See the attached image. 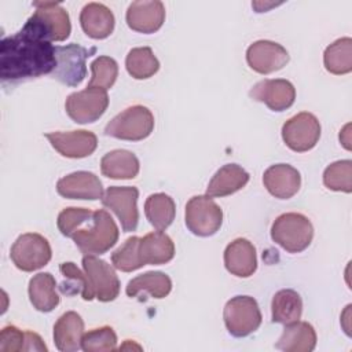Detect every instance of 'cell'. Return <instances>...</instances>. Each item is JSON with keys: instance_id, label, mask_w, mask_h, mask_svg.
Listing matches in <instances>:
<instances>
[{"instance_id": "6da1fadb", "label": "cell", "mask_w": 352, "mask_h": 352, "mask_svg": "<svg viewBox=\"0 0 352 352\" xmlns=\"http://www.w3.org/2000/svg\"><path fill=\"white\" fill-rule=\"evenodd\" d=\"M55 66V47L32 18L19 32L1 40L0 77L3 81L52 74Z\"/></svg>"}, {"instance_id": "7a4b0ae2", "label": "cell", "mask_w": 352, "mask_h": 352, "mask_svg": "<svg viewBox=\"0 0 352 352\" xmlns=\"http://www.w3.org/2000/svg\"><path fill=\"white\" fill-rule=\"evenodd\" d=\"M118 227L113 217L103 209L94 212L91 227L78 228L72 234L76 246L84 254H103L118 241Z\"/></svg>"}, {"instance_id": "3957f363", "label": "cell", "mask_w": 352, "mask_h": 352, "mask_svg": "<svg viewBox=\"0 0 352 352\" xmlns=\"http://www.w3.org/2000/svg\"><path fill=\"white\" fill-rule=\"evenodd\" d=\"M271 238L289 253L305 250L314 238V227L301 213H283L275 219L271 227Z\"/></svg>"}, {"instance_id": "277c9868", "label": "cell", "mask_w": 352, "mask_h": 352, "mask_svg": "<svg viewBox=\"0 0 352 352\" xmlns=\"http://www.w3.org/2000/svg\"><path fill=\"white\" fill-rule=\"evenodd\" d=\"M154 129L153 113L142 104H135L117 114L104 126V135L121 140H143Z\"/></svg>"}, {"instance_id": "5b68a950", "label": "cell", "mask_w": 352, "mask_h": 352, "mask_svg": "<svg viewBox=\"0 0 352 352\" xmlns=\"http://www.w3.org/2000/svg\"><path fill=\"white\" fill-rule=\"evenodd\" d=\"M224 324L234 337H246L261 324V312L257 301L250 296H235L227 301L223 311Z\"/></svg>"}, {"instance_id": "8992f818", "label": "cell", "mask_w": 352, "mask_h": 352, "mask_svg": "<svg viewBox=\"0 0 352 352\" xmlns=\"http://www.w3.org/2000/svg\"><path fill=\"white\" fill-rule=\"evenodd\" d=\"M51 256L52 250L50 242L36 232L19 235L10 250V257L15 267L25 272L43 268L50 263Z\"/></svg>"}, {"instance_id": "52a82bcc", "label": "cell", "mask_w": 352, "mask_h": 352, "mask_svg": "<svg viewBox=\"0 0 352 352\" xmlns=\"http://www.w3.org/2000/svg\"><path fill=\"white\" fill-rule=\"evenodd\" d=\"M186 226L198 236L216 234L223 224V210L209 195H195L186 204Z\"/></svg>"}, {"instance_id": "ba28073f", "label": "cell", "mask_w": 352, "mask_h": 352, "mask_svg": "<svg viewBox=\"0 0 352 352\" xmlns=\"http://www.w3.org/2000/svg\"><path fill=\"white\" fill-rule=\"evenodd\" d=\"M109 106V95L103 88L87 87L66 98L65 109L77 124H88L99 120Z\"/></svg>"}, {"instance_id": "9c48e42d", "label": "cell", "mask_w": 352, "mask_h": 352, "mask_svg": "<svg viewBox=\"0 0 352 352\" xmlns=\"http://www.w3.org/2000/svg\"><path fill=\"white\" fill-rule=\"evenodd\" d=\"M92 52L95 48L88 51L76 43L55 47L56 66L51 76L65 85L77 87L87 76L85 60Z\"/></svg>"}, {"instance_id": "30bf717a", "label": "cell", "mask_w": 352, "mask_h": 352, "mask_svg": "<svg viewBox=\"0 0 352 352\" xmlns=\"http://www.w3.org/2000/svg\"><path fill=\"white\" fill-rule=\"evenodd\" d=\"M82 270L88 278L94 298L109 302L118 297L120 280L110 264L98 258L95 254H85L82 257Z\"/></svg>"}, {"instance_id": "8fae6325", "label": "cell", "mask_w": 352, "mask_h": 352, "mask_svg": "<svg viewBox=\"0 0 352 352\" xmlns=\"http://www.w3.org/2000/svg\"><path fill=\"white\" fill-rule=\"evenodd\" d=\"M319 138L320 124L318 118L308 111L293 116L282 126V139L285 144L296 153H304L314 148Z\"/></svg>"}, {"instance_id": "7c38bea8", "label": "cell", "mask_w": 352, "mask_h": 352, "mask_svg": "<svg viewBox=\"0 0 352 352\" xmlns=\"http://www.w3.org/2000/svg\"><path fill=\"white\" fill-rule=\"evenodd\" d=\"M138 198L139 190L136 187H120L111 186L109 187L103 197V206L109 208L118 217L121 227L125 232L135 231L139 223V210H138Z\"/></svg>"}, {"instance_id": "4fadbf2b", "label": "cell", "mask_w": 352, "mask_h": 352, "mask_svg": "<svg viewBox=\"0 0 352 352\" xmlns=\"http://www.w3.org/2000/svg\"><path fill=\"white\" fill-rule=\"evenodd\" d=\"M33 6L36 11L30 18L37 22L50 41H63L70 36V18L59 3L36 1Z\"/></svg>"}, {"instance_id": "5bb4252c", "label": "cell", "mask_w": 352, "mask_h": 352, "mask_svg": "<svg viewBox=\"0 0 352 352\" xmlns=\"http://www.w3.org/2000/svg\"><path fill=\"white\" fill-rule=\"evenodd\" d=\"M246 60L252 70L260 74H270L286 66L289 62V52L275 41L258 40L249 45Z\"/></svg>"}, {"instance_id": "9a60e30c", "label": "cell", "mask_w": 352, "mask_h": 352, "mask_svg": "<svg viewBox=\"0 0 352 352\" xmlns=\"http://www.w3.org/2000/svg\"><path fill=\"white\" fill-rule=\"evenodd\" d=\"M249 95L272 111H283L294 103L296 89L290 81L283 78L261 80L252 87Z\"/></svg>"}, {"instance_id": "2e32d148", "label": "cell", "mask_w": 352, "mask_h": 352, "mask_svg": "<svg viewBox=\"0 0 352 352\" xmlns=\"http://www.w3.org/2000/svg\"><path fill=\"white\" fill-rule=\"evenodd\" d=\"M51 146L63 157L84 158L91 155L98 146L94 132L78 129L70 132H50L45 135Z\"/></svg>"}, {"instance_id": "e0dca14e", "label": "cell", "mask_w": 352, "mask_h": 352, "mask_svg": "<svg viewBox=\"0 0 352 352\" xmlns=\"http://www.w3.org/2000/svg\"><path fill=\"white\" fill-rule=\"evenodd\" d=\"M56 191L69 199L96 201L103 197V187L99 177L92 172H73L56 183Z\"/></svg>"}, {"instance_id": "ac0fdd59", "label": "cell", "mask_w": 352, "mask_h": 352, "mask_svg": "<svg viewBox=\"0 0 352 352\" xmlns=\"http://www.w3.org/2000/svg\"><path fill=\"white\" fill-rule=\"evenodd\" d=\"M128 26L139 33L150 34L157 32L165 21V6L162 1H133L126 10Z\"/></svg>"}, {"instance_id": "d6986e66", "label": "cell", "mask_w": 352, "mask_h": 352, "mask_svg": "<svg viewBox=\"0 0 352 352\" xmlns=\"http://www.w3.org/2000/svg\"><path fill=\"white\" fill-rule=\"evenodd\" d=\"M263 183L272 197L289 199L300 190L301 176L300 172L289 164H275L264 172Z\"/></svg>"}, {"instance_id": "ffe728a7", "label": "cell", "mask_w": 352, "mask_h": 352, "mask_svg": "<svg viewBox=\"0 0 352 352\" xmlns=\"http://www.w3.org/2000/svg\"><path fill=\"white\" fill-rule=\"evenodd\" d=\"M224 265L227 271L238 278H248L257 268L256 248L245 238H236L224 250Z\"/></svg>"}, {"instance_id": "44dd1931", "label": "cell", "mask_w": 352, "mask_h": 352, "mask_svg": "<svg viewBox=\"0 0 352 352\" xmlns=\"http://www.w3.org/2000/svg\"><path fill=\"white\" fill-rule=\"evenodd\" d=\"M114 15L102 3H88L80 12V25L87 36L95 40L109 37L114 30Z\"/></svg>"}, {"instance_id": "7402d4cb", "label": "cell", "mask_w": 352, "mask_h": 352, "mask_svg": "<svg viewBox=\"0 0 352 352\" xmlns=\"http://www.w3.org/2000/svg\"><path fill=\"white\" fill-rule=\"evenodd\" d=\"M82 336L84 320L74 311L65 312L54 324V342L62 352L78 351L81 348Z\"/></svg>"}, {"instance_id": "603a6c76", "label": "cell", "mask_w": 352, "mask_h": 352, "mask_svg": "<svg viewBox=\"0 0 352 352\" xmlns=\"http://www.w3.org/2000/svg\"><path fill=\"white\" fill-rule=\"evenodd\" d=\"M249 182V173L236 164H227L221 166L210 179L206 195L227 197L242 190Z\"/></svg>"}, {"instance_id": "cb8c5ba5", "label": "cell", "mask_w": 352, "mask_h": 352, "mask_svg": "<svg viewBox=\"0 0 352 352\" xmlns=\"http://www.w3.org/2000/svg\"><path fill=\"white\" fill-rule=\"evenodd\" d=\"M275 348L285 352H311L316 346V333L308 322H293L285 324Z\"/></svg>"}, {"instance_id": "d4e9b609", "label": "cell", "mask_w": 352, "mask_h": 352, "mask_svg": "<svg viewBox=\"0 0 352 352\" xmlns=\"http://www.w3.org/2000/svg\"><path fill=\"white\" fill-rule=\"evenodd\" d=\"M139 254L143 264H166L175 256V243L162 231H154L139 241Z\"/></svg>"}, {"instance_id": "484cf974", "label": "cell", "mask_w": 352, "mask_h": 352, "mask_svg": "<svg viewBox=\"0 0 352 352\" xmlns=\"http://www.w3.org/2000/svg\"><path fill=\"white\" fill-rule=\"evenodd\" d=\"M140 164L138 157L128 150H113L100 160V170L103 176L110 179H133L138 176Z\"/></svg>"}, {"instance_id": "4316f807", "label": "cell", "mask_w": 352, "mask_h": 352, "mask_svg": "<svg viewBox=\"0 0 352 352\" xmlns=\"http://www.w3.org/2000/svg\"><path fill=\"white\" fill-rule=\"evenodd\" d=\"M29 298L40 312H51L59 304L56 280L50 272H40L29 280Z\"/></svg>"}, {"instance_id": "83f0119b", "label": "cell", "mask_w": 352, "mask_h": 352, "mask_svg": "<svg viewBox=\"0 0 352 352\" xmlns=\"http://www.w3.org/2000/svg\"><path fill=\"white\" fill-rule=\"evenodd\" d=\"M172 290L170 278L160 271H150L135 276L126 285L125 293L128 297H136L142 293H147L154 298H164Z\"/></svg>"}, {"instance_id": "f1b7e54d", "label": "cell", "mask_w": 352, "mask_h": 352, "mask_svg": "<svg viewBox=\"0 0 352 352\" xmlns=\"http://www.w3.org/2000/svg\"><path fill=\"white\" fill-rule=\"evenodd\" d=\"M271 312L274 323L289 324L297 322L302 314V300L296 290L282 289L272 297Z\"/></svg>"}, {"instance_id": "f546056e", "label": "cell", "mask_w": 352, "mask_h": 352, "mask_svg": "<svg viewBox=\"0 0 352 352\" xmlns=\"http://www.w3.org/2000/svg\"><path fill=\"white\" fill-rule=\"evenodd\" d=\"M144 213L148 223L154 228L164 231L172 224L175 219L176 205L175 201L164 192L151 194L144 202Z\"/></svg>"}, {"instance_id": "4dcf8cb0", "label": "cell", "mask_w": 352, "mask_h": 352, "mask_svg": "<svg viewBox=\"0 0 352 352\" xmlns=\"http://www.w3.org/2000/svg\"><path fill=\"white\" fill-rule=\"evenodd\" d=\"M323 63L331 74H346L352 70V38L342 37L331 43L323 54Z\"/></svg>"}, {"instance_id": "1f68e13d", "label": "cell", "mask_w": 352, "mask_h": 352, "mask_svg": "<svg viewBox=\"0 0 352 352\" xmlns=\"http://www.w3.org/2000/svg\"><path fill=\"white\" fill-rule=\"evenodd\" d=\"M126 72L136 80H146L160 69V62L150 47L132 48L125 58Z\"/></svg>"}, {"instance_id": "d6a6232c", "label": "cell", "mask_w": 352, "mask_h": 352, "mask_svg": "<svg viewBox=\"0 0 352 352\" xmlns=\"http://www.w3.org/2000/svg\"><path fill=\"white\" fill-rule=\"evenodd\" d=\"M323 183L333 191H352V161L342 160L330 164L323 172Z\"/></svg>"}, {"instance_id": "836d02e7", "label": "cell", "mask_w": 352, "mask_h": 352, "mask_svg": "<svg viewBox=\"0 0 352 352\" xmlns=\"http://www.w3.org/2000/svg\"><path fill=\"white\" fill-rule=\"evenodd\" d=\"M139 236H131L113 252L111 263L114 268L122 272H132L144 265L139 254Z\"/></svg>"}, {"instance_id": "e575fe53", "label": "cell", "mask_w": 352, "mask_h": 352, "mask_svg": "<svg viewBox=\"0 0 352 352\" xmlns=\"http://www.w3.org/2000/svg\"><path fill=\"white\" fill-rule=\"evenodd\" d=\"M92 77L88 82V87L109 89L114 85L118 76V65L110 56H98L91 63Z\"/></svg>"}, {"instance_id": "d590c367", "label": "cell", "mask_w": 352, "mask_h": 352, "mask_svg": "<svg viewBox=\"0 0 352 352\" xmlns=\"http://www.w3.org/2000/svg\"><path fill=\"white\" fill-rule=\"evenodd\" d=\"M81 349L85 352H109L117 349V334L110 326H103L84 333Z\"/></svg>"}, {"instance_id": "8d00e7d4", "label": "cell", "mask_w": 352, "mask_h": 352, "mask_svg": "<svg viewBox=\"0 0 352 352\" xmlns=\"http://www.w3.org/2000/svg\"><path fill=\"white\" fill-rule=\"evenodd\" d=\"M59 271L62 272V275L70 280V283H63L60 286L62 292L63 293H67L69 287H73V292L72 294L74 293H80L81 297L85 300V301H91L94 297H92V293H91V289H89V283H88V278L85 275V272H81L76 265L74 263H62L59 265Z\"/></svg>"}, {"instance_id": "74e56055", "label": "cell", "mask_w": 352, "mask_h": 352, "mask_svg": "<svg viewBox=\"0 0 352 352\" xmlns=\"http://www.w3.org/2000/svg\"><path fill=\"white\" fill-rule=\"evenodd\" d=\"M94 212L87 208H76L70 206L63 209L58 214L56 226L62 235L72 236L74 231H77L85 221H89L92 219Z\"/></svg>"}, {"instance_id": "f35d334b", "label": "cell", "mask_w": 352, "mask_h": 352, "mask_svg": "<svg viewBox=\"0 0 352 352\" xmlns=\"http://www.w3.org/2000/svg\"><path fill=\"white\" fill-rule=\"evenodd\" d=\"M26 334L15 326H6L0 333V352L25 351Z\"/></svg>"}, {"instance_id": "ab89813d", "label": "cell", "mask_w": 352, "mask_h": 352, "mask_svg": "<svg viewBox=\"0 0 352 352\" xmlns=\"http://www.w3.org/2000/svg\"><path fill=\"white\" fill-rule=\"evenodd\" d=\"M26 334V342H25V351H47V346L41 337L33 331H25Z\"/></svg>"}]
</instances>
